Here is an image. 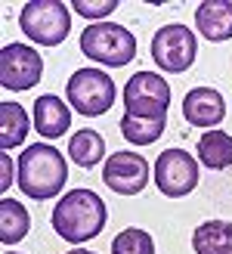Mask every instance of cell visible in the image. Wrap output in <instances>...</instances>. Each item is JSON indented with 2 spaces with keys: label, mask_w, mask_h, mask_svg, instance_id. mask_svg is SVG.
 <instances>
[{
  "label": "cell",
  "mask_w": 232,
  "mask_h": 254,
  "mask_svg": "<svg viewBox=\"0 0 232 254\" xmlns=\"http://www.w3.org/2000/svg\"><path fill=\"white\" fill-rule=\"evenodd\" d=\"M109 208L93 189H71L53 208V230L65 242H90L106 230Z\"/></svg>",
  "instance_id": "obj_1"
},
{
  "label": "cell",
  "mask_w": 232,
  "mask_h": 254,
  "mask_svg": "<svg viewBox=\"0 0 232 254\" xmlns=\"http://www.w3.org/2000/svg\"><path fill=\"white\" fill-rule=\"evenodd\" d=\"M68 180V164L62 152L50 143H34L19 155V189L34 201L59 195Z\"/></svg>",
  "instance_id": "obj_2"
},
{
  "label": "cell",
  "mask_w": 232,
  "mask_h": 254,
  "mask_svg": "<svg viewBox=\"0 0 232 254\" xmlns=\"http://www.w3.org/2000/svg\"><path fill=\"white\" fill-rule=\"evenodd\" d=\"M81 53L87 59L99 62V65L124 68L136 56V37L124 25L96 22V25H87L84 34H81Z\"/></svg>",
  "instance_id": "obj_3"
},
{
  "label": "cell",
  "mask_w": 232,
  "mask_h": 254,
  "mask_svg": "<svg viewBox=\"0 0 232 254\" xmlns=\"http://www.w3.org/2000/svg\"><path fill=\"white\" fill-rule=\"evenodd\" d=\"M19 28L41 47H59L71 31V12L62 0H28L19 12Z\"/></svg>",
  "instance_id": "obj_4"
},
{
  "label": "cell",
  "mask_w": 232,
  "mask_h": 254,
  "mask_svg": "<svg viewBox=\"0 0 232 254\" xmlns=\"http://www.w3.org/2000/svg\"><path fill=\"white\" fill-rule=\"evenodd\" d=\"M65 96L74 112H81L87 118H99L115 103V81L102 68H81L68 78Z\"/></svg>",
  "instance_id": "obj_5"
},
{
  "label": "cell",
  "mask_w": 232,
  "mask_h": 254,
  "mask_svg": "<svg viewBox=\"0 0 232 254\" xmlns=\"http://www.w3.org/2000/svg\"><path fill=\"white\" fill-rule=\"evenodd\" d=\"M198 53V41L186 25H164L152 37V59L161 71L183 74Z\"/></svg>",
  "instance_id": "obj_6"
},
{
  "label": "cell",
  "mask_w": 232,
  "mask_h": 254,
  "mask_svg": "<svg viewBox=\"0 0 232 254\" xmlns=\"http://www.w3.org/2000/svg\"><path fill=\"white\" fill-rule=\"evenodd\" d=\"M124 106H127V115H143V118L167 115L171 84L155 71H136L124 84Z\"/></svg>",
  "instance_id": "obj_7"
},
{
  "label": "cell",
  "mask_w": 232,
  "mask_h": 254,
  "mask_svg": "<svg viewBox=\"0 0 232 254\" xmlns=\"http://www.w3.org/2000/svg\"><path fill=\"white\" fill-rule=\"evenodd\" d=\"M155 186L167 198H183L198 186V161L186 149H164L155 161Z\"/></svg>",
  "instance_id": "obj_8"
},
{
  "label": "cell",
  "mask_w": 232,
  "mask_h": 254,
  "mask_svg": "<svg viewBox=\"0 0 232 254\" xmlns=\"http://www.w3.org/2000/svg\"><path fill=\"white\" fill-rule=\"evenodd\" d=\"M44 74V59L28 44H6L0 50V87L31 90Z\"/></svg>",
  "instance_id": "obj_9"
},
{
  "label": "cell",
  "mask_w": 232,
  "mask_h": 254,
  "mask_svg": "<svg viewBox=\"0 0 232 254\" xmlns=\"http://www.w3.org/2000/svg\"><path fill=\"white\" fill-rule=\"evenodd\" d=\"M102 180L118 195H139L149 183V161L136 152H115L102 168Z\"/></svg>",
  "instance_id": "obj_10"
},
{
  "label": "cell",
  "mask_w": 232,
  "mask_h": 254,
  "mask_svg": "<svg viewBox=\"0 0 232 254\" xmlns=\"http://www.w3.org/2000/svg\"><path fill=\"white\" fill-rule=\"evenodd\" d=\"M183 118L192 127H217L226 118V99L214 87H195L183 96Z\"/></svg>",
  "instance_id": "obj_11"
},
{
  "label": "cell",
  "mask_w": 232,
  "mask_h": 254,
  "mask_svg": "<svg viewBox=\"0 0 232 254\" xmlns=\"http://www.w3.org/2000/svg\"><path fill=\"white\" fill-rule=\"evenodd\" d=\"M71 127V109L56 93H44L34 99V130L47 139H59Z\"/></svg>",
  "instance_id": "obj_12"
},
{
  "label": "cell",
  "mask_w": 232,
  "mask_h": 254,
  "mask_svg": "<svg viewBox=\"0 0 232 254\" xmlns=\"http://www.w3.org/2000/svg\"><path fill=\"white\" fill-rule=\"evenodd\" d=\"M195 25H198V34H204L214 44L229 41L232 37V0H204V3H198Z\"/></svg>",
  "instance_id": "obj_13"
},
{
  "label": "cell",
  "mask_w": 232,
  "mask_h": 254,
  "mask_svg": "<svg viewBox=\"0 0 232 254\" xmlns=\"http://www.w3.org/2000/svg\"><path fill=\"white\" fill-rule=\"evenodd\" d=\"M195 254H232V223L229 220H208L192 233Z\"/></svg>",
  "instance_id": "obj_14"
},
{
  "label": "cell",
  "mask_w": 232,
  "mask_h": 254,
  "mask_svg": "<svg viewBox=\"0 0 232 254\" xmlns=\"http://www.w3.org/2000/svg\"><path fill=\"white\" fill-rule=\"evenodd\" d=\"M31 118L19 103H0V149L9 152L25 143Z\"/></svg>",
  "instance_id": "obj_15"
},
{
  "label": "cell",
  "mask_w": 232,
  "mask_h": 254,
  "mask_svg": "<svg viewBox=\"0 0 232 254\" xmlns=\"http://www.w3.org/2000/svg\"><path fill=\"white\" fill-rule=\"evenodd\" d=\"M198 158L211 171L232 168V136L226 130H208L198 139Z\"/></svg>",
  "instance_id": "obj_16"
},
{
  "label": "cell",
  "mask_w": 232,
  "mask_h": 254,
  "mask_svg": "<svg viewBox=\"0 0 232 254\" xmlns=\"http://www.w3.org/2000/svg\"><path fill=\"white\" fill-rule=\"evenodd\" d=\"M68 158L81 168H96V164L106 158V143H102L99 130H90V127H81L77 133H71L68 139Z\"/></svg>",
  "instance_id": "obj_17"
},
{
  "label": "cell",
  "mask_w": 232,
  "mask_h": 254,
  "mask_svg": "<svg viewBox=\"0 0 232 254\" xmlns=\"http://www.w3.org/2000/svg\"><path fill=\"white\" fill-rule=\"evenodd\" d=\"M167 127V115H158V118H143V115H127L121 118V136L133 146H152L155 139L164 133Z\"/></svg>",
  "instance_id": "obj_18"
},
{
  "label": "cell",
  "mask_w": 232,
  "mask_h": 254,
  "mask_svg": "<svg viewBox=\"0 0 232 254\" xmlns=\"http://www.w3.org/2000/svg\"><path fill=\"white\" fill-rule=\"evenodd\" d=\"M28 226H31V217L19 201L12 198H0V242L3 245H16L28 236Z\"/></svg>",
  "instance_id": "obj_19"
},
{
  "label": "cell",
  "mask_w": 232,
  "mask_h": 254,
  "mask_svg": "<svg viewBox=\"0 0 232 254\" xmlns=\"http://www.w3.org/2000/svg\"><path fill=\"white\" fill-rule=\"evenodd\" d=\"M112 254H155V242H152V236L146 230L130 226V230H124V233L115 236Z\"/></svg>",
  "instance_id": "obj_20"
},
{
  "label": "cell",
  "mask_w": 232,
  "mask_h": 254,
  "mask_svg": "<svg viewBox=\"0 0 232 254\" xmlns=\"http://www.w3.org/2000/svg\"><path fill=\"white\" fill-rule=\"evenodd\" d=\"M71 9H77L84 19H102L118 9V0H74Z\"/></svg>",
  "instance_id": "obj_21"
},
{
  "label": "cell",
  "mask_w": 232,
  "mask_h": 254,
  "mask_svg": "<svg viewBox=\"0 0 232 254\" xmlns=\"http://www.w3.org/2000/svg\"><path fill=\"white\" fill-rule=\"evenodd\" d=\"M12 183V158L9 152H0V189H9Z\"/></svg>",
  "instance_id": "obj_22"
},
{
  "label": "cell",
  "mask_w": 232,
  "mask_h": 254,
  "mask_svg": "<svg viewBox=\"0 0 232 254\" xmlns=\"http://www.w3.org/2000/svg\"><path fill=\"white\" fill-rule=\"evenodd\" d=\"M65 254H96V251H84V248H74V251H65Z\"/></svg>",
  "instance_id": "obj_23"
},
{
  "label": "cell",
  "mask_w": 232,
  "mask_h": 254,
  "mask_svg": "<svg viewBox=\"0 0 232 254\" xmlns=\"http://www.w3.org/2000/svg\"><path fill=\"white\" fill-rule=\"evenodd\" d=\"M6 254H16V251H6Z\"/></svg>",
  "instance_id": "obj_24"
}]
</instances>
